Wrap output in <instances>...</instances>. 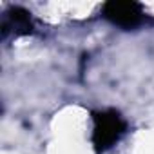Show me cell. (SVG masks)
<instances>
[{"mask_svg": "<svg viewBox=\"0 0 154 154\" xmlns=\"http://www.w3.org/2000/svg\"><path fill=\"white\" fill-rule=\"evenodd\" d=\"M102 13L105 20L123 29L136 27L143 18L141 4L132 2V0H111V2H105L102 8Z\"/></svg>", "mask_w": 154, "mask_h": 154, "instance_id": "2", "label": "cell"}, {"mask_svg": "<svg viewBox=\"0 0 154 154\" xmlns=\"http://www.w3.org/2000/svg\"><path fill=\"white\" fill-rule=\"evenodd\" d=\"M9 29L15 35H29L33 33V20H31V13L26 11L24 8H11L6 13V20L2 24V36H6L9 33Z\"/></svg>", "mask_w": 154, "mask_h": 154, "instance_id": "3", "label": "cell"}, {"mask_svg": "<svg viewBox=\"0 0 154 154\" xmlns=\"http://www.w3.org/2000/svg\"><path fill=\"white\" fill-rule=\"evenodd\" d=\"M93 147L96 154L109 150L127 131V122L114 109L93 112Z\"/></svg>", "mask_w": 154, "mask_h": 154, "instance_id": "1", "label": "cell"}]
</instances>
